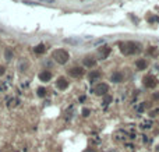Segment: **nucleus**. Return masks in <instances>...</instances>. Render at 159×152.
Segmentation results:
<instances>
[{
	"instance_id": "obj_17",
	"label": "nucleus",
	"mask_w": 159,
	"mask_h": 152,
	"mask_svg": "<svg viewBox=\"0 0 159 152\" xmlns=\"http://www.w3.org/2000/svg\"><path fill=\"white\" fill-rule=\"evenodd\" d=\"M45 94H46V89L45 88H38V95L39 96H45Z\"/></svg>"
},
{
	"instance_id": "obj_4",
	"label": "nucleus",
	"mask_w": 159,
	"mask_h": 152,
	"mask_svg": "<svg viewBox=\"0 0 159 152\" xmlns=\"http://www.w3.org/2000/svg\"><path fill=\"white\" fill-rule=\"evenodd\" d=\"M109 91V85L105 84V83H102V84H98L95 86V89H94V92H95L96 95H106V92Z\"/></svg>"
},
{
	"instance_id": "obj_5",
	"label": "nucleus",
	"mask_w": 159,
	"mask_h": 152,
	"mask_svg": "<svg viewBox=\"0 0 159 152\" xmlns=\"http://www.w3.org/2000/svg\"><path fill=\"white\" fill-rule=\"evenodd\" d=\"M84 74V68L82 67H73L68 70V75L70 77H74V78H78Z\"/></svg>"
},
{
	"instance_id": "obj_2",
	"label": "nucleus",
	"mask_w": 159,
	"mask_h": 152,
	"mask_svg": "<svg viewBox=\"0 0 159 152\" xmlns=\"http://www.w3.org/2000/svg\"><path fill=\"white\" fill-rule=\"evenodd\" d=\"M52 57H53V60L57 62L59 64H66V63L68 62V59H70V54H68V52L64 50V49H57V50L53 52Z\"/></svg>"
},
{
	"instance_id": "obj_14",
	"label": "nucleus",
	"mask_w": 159,
	"mask_h": 152,
	"mask_svg": "<svg viewBox=\"0 0 159 152\" xmlns=\"http://www.w3.org/2000/svg\"><path fill=\"white\" fill-rule=\"evenodd\" d=\"M148 53H149L151 56H158V54H159V49H158V48H155V46H152V48H149V49H148Z\"/></svg>"
},
{
	"instance_id": "obj_11",
	"label": "nucleus",
	"mask_w": 159,
	"mask_h": 152,
	"mask_svg": "<svg viewBox=\"0 0 159 152\" xmlns=\"http://www.w3.org/2000/svg\"><path fill=\"white\" fill-rule=\"evenodd\" d=\"M110 48L109 46H103L102 49H99V53H101V56H102V59H106L108 56H109V53H110Z\"/></svg>"
},
{
	"instance_id": "obj_8",
	"label": "nucleus",
	"mask_w": 159,
	"mask_h": 152,
	"mask_svg": "<svg viewBox=\"0 0 159 152\" xmlns=\"http://www.w3.org/2000/svg\"><path fill=\"white\" fill-rule=\"evenodd\" d=\"M135 67L138 68V70H147L148 63H147V60H145V59H138V60L135 62Z\"/></svg>"
},
{
	"instance_id": "obj_9",
	"label": "nucleus",
	"mask_w": 159,
	"mask_h": 152,
	"mask_svg": "<svg viewBox=\"0 0 159 152\" xmlns=\"http://www.w3.org/2000/svg\"><path fill=\"white\" fill-rule=\"evenodd\" d=\"M84 64H85L87 67H94L96 64V60L94 57H91V56H87V57L84 59Z\"/></svg>"
},
{
	"instance_id": "obj_19",
	"label": "nucleus",
	"mask_w": 159,
	"mask_h": 152,
	"mask_svg": "<svg viewBox=\"0 0 159 152\" xmlns=\"http://www.w3.org/2000/svg\"><path fill=\"white\" fill-rule=\"evenodd\" d=\"M3 74H4V67L0 66V75H3Z\"/></svg>"
},
{
	"instance_id": "obj_20",
	"label": "nucleus",
	"mask_w": 159,
	"mask_h": 152,
	"mask_svg": "<svg viewBox=\"0 0 159 152\" xmlns=\"http://www.w3.org/2000/svg\"><path fill=\"white\" fill-rule=\"evenodd\" d=\"M84 152H96V151H95V149H92V148H89V149H85Z\"/></svg>"
},
{
	"instance_id": "obj_10",
	"label": "nucleus",
	"mask_w": 159,
	"mask_h": 152,
	"mask_svg": "<svg viewBox=\"0 0 159 152\" xmlns=\"http://www.w3.org/2000/svg\"><path fill=\"white\" fill-rule=\"evenodd\" d=\"M110 78H112L113 83H122V81H123V74H122V73H113Z\"/></svg>"
},
{
	"instance_id": "obj_3",
	"label": "nucleus",
	"mask_w": 159,
	"mask_h": 152,
	"mask_svg": "<svg viewBox=\"0 0 159 152\" xmlns=\"http://www.w3.org/2000/svg\"><path fill=\"white\" fill-rule=\"evenodd\" d=\"M156 84H158V80H156L152 74H148V75L144 77V85H145L147 88H155Z\"/></svg>"
},
{
	"instance_id": "obj_15",
	"label": "nucleus",
	"mask_w": 159,
	"mask_h": 152,
	"mask_svg": "<svg viewBox=\"0 0 159 152\" xmlns=\"http://www.w3.org/2000/svg\"><path fill=\"white\" fill-rule=\"evenodd\" d=\"M4 56H6V60H11V59H13V52L10 50V49H6Z\"/></svg>"
},
{
	"instance_id": "obj_13",
	"label": "nucleus",
	"mask_w": 159,
	"mask_h": 152,
	"mask_svg": "<svg viewBox=\"0 0 159 152\" xmlns=\"http://www.w3.org/2000/svg\"><path fill=\"white\" fill-rule=\"evenodd\" d=\"M34 50H35V53H38V54H41V53H43V52L46 50V48H45V45H38V46H35L34 48Z\"/></svg>"
},
{
	"instance_id": "obj_18",
	"label": "nucleus",
	"mask_w": 159,
	"mask_h": 152,
	"mask_svg": "<svg viewBox=\"0 0 159 152\" xmlns=\"http://www.w3.org/2000/svg\"><path fill=\"white\" fill-rule=\"evenodd\" d=\"M89 113H91V110H89V109H87V107H85V109H82V115H84V116H89Z\"/></svg>"
},
{
	"instance_id": "obj_7",
	"label": "nucleus",
	"mask_w": 159,
	"mask_h": 152,
	"mask_svg": "<svg viewBox=\"0 0 159 152\" xmlns=\"http://www.w3.org/2000/svg\"><path fill=\"white\" fill-rule=\"evenodd\" d=\"M50 78H52V73L48 71V70H45V71H42V73L39 74V80H41L42 83H48V81H50Z\"/></svg>"
},
{
	"instance_id": "obj_16",
	"label": "nucleus",
	"mask_w": 159,
	"mask_h": 152,
	"mask_svg": "<svg viewBox=\"0 0 159 152\" xmlns=\"http://www.w3.org/2000/svg\"><path fill=\"white\" fill-rule=\"evenodd\" d=\"M112 101H113V98L109 96V95H106V96H105V99H103V105H109Z\"/></svg>"
},
{
	"instance_id": "obj_6",
	"label": "nucleus",
	"mask_w": 159,
	"mask_h": 152,
	"mask_svg": "<svg viewBox=\"0 0 159 152\" xmlns=\"http://www.w3.org/2000/svg\"><path fill=\"white\" fill-rule=\"evenodd\" d=\"M56 86H57L59 89L64 91V89L68 86V81H67L64 77H59V78H57V81H56Z\"/></svg>"
},
{
	"instance_id": "obj_12",
	"label": "nucleus",
	"mask_w": 159,
	"mask_h": 152,
	"mask_svg": "<svg viewBox=\"0 0 159 152\" xmlns=\"http://www.w3.org/2000/svg\"><path fill=\"white\" fill-rule=\"evenodd\" d=\"M101 78V73L99 71H91V74H89V81L91 83H94V81H96V80H99Z\"/></svg>"
},
{
	"instance_id": "obj_1",
	"label": "nucleus",
	"mask_w": 159,
	"mask_h": 152,
	"mask_svg": "<svg viewBox=\"0 0 159 152\" xmlns=\"http://www.w3.org/2000/svg\"><path fill=\"white\" fill-rule=\"evenodd\" d=\"M120 49H122V52L124 54H134V53L141 52V46L137 42L128 41V42H124V43H120Z\"/></svg>"
}]
</instances>
